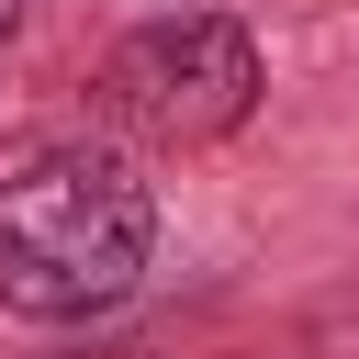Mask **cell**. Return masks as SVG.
<instances>
[{"label": "cell", "instance_id": "3957f363", "mask_svg": "<svg viewBox=\"0 0 359 359\" xmlns=\"http://www.w3.org/2000/svg\"><path fill=\"white\" fill-rule=\"evenodd\" d=\"M11 22H22V0H0V45H11Z\"/></svg>", "mask_w": 359, "mask_h": 359}, {"label": "cell", "instance_id": "6da1fadb", "mask_svg": "<svg viewBox=\"0 0 359 359\" xmlns=\"http://www.w3.org/2000/svg\"><path fill=\"white\" fill-rule=\"evenodd\" d=\"M157 247V202L112 146H56L22 180H0V303L11 314H101L135 292Z\"/></svg>", "mask_w": 359, "mask_h": 359}, {"label": "cell", "instance_id": "7a4b0ae2", "mask_svg": "<svg viewBox=\"0 0 359 359\" xmlns=\"http://www.w3.org/2000/svg\"><path fill=\"white\" fill-rule=\"evenodd\" d=\"M101 112L135 146H213V135H236L258 112V45H247V22H224V11L146 22L135 45H112Z\"/></svg>", "mask_w": 359, "mask_h": 359}]
</instances>
